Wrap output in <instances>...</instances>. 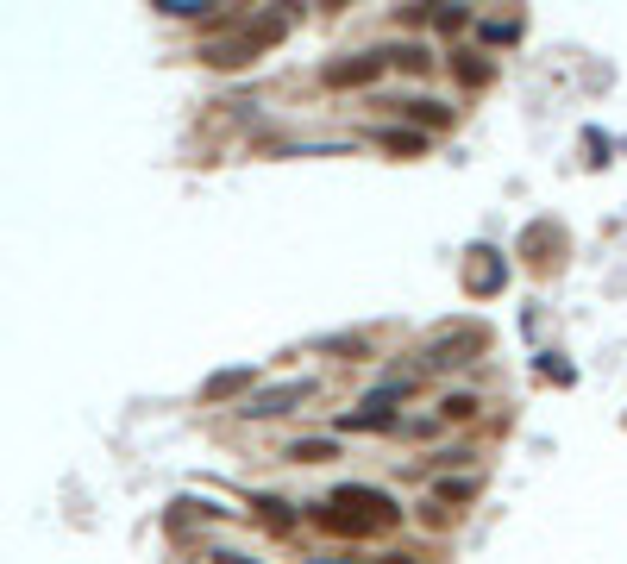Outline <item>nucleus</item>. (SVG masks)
<instances>
[{
    "instance_id": "16",
    "label": "nucleus",
    "mask_w": 627,
    "mask_h": 564,
    "mask_svg": "<svg viewBox=\"0 0 627 564\" xmlns=\"http://www.w3.org/2000/svg\"><path fill=\"white\" fill-rule=\"evenodd\" d=\"M427 19H433L439 32H464V26H471V13H464V7H446V0H427Z\"/></svg>"
},
{
    "instance_id": "17",
    "label": "nucleus",
    "mask_w": 627,
    "mask_h": 564,
    "mask_svg": "<svg viewBox=\"0 0 627 564\" xmlns=\"http://www.w3.org/2000/svg\"><path fill=\"white\" fill-rule=\"evenodd\" d=\"M320 351H333V358H352V364H358V358H370V339H364V333H352V339L339 333V339H320Z\"/></svg>"
},
{
    "instance_id": "13",
    "label": "nucleus",
    "mask_w": 627,
    "mask_h": 564,
    "mask_svg": "<svg viewBox=\"0 0 627 564\" xmlns=\"http://www.w3.org/2000/svg\"><path fill=\"white\" fill-rule=\"evenodd\" d=\"M151 7L170 19H220V0H151Z\"/></svg>"
},
{
    "instance_id": "20",
    "label": "nucleus",
    "mask_w": 627,
    "mask_h": 564,
    "mask_svg": "<svg viewBox=\"0 0 627 564\" xmlns=\"http://www.w3.org/2000/svg\"><path fill=\"white\" fill-rule=\"evenodd\" d=\"M283 157H352V145H283Z\"/></svg>"
},
{
    "instance_id": "4",
    "label": "nucleus",
    "mask_w": 627,
    "mask_h": 564,
    "mask_svg": "<svg viewBox=\"0 0 627 564\" xmlns=\"http://www.w3.org/2000/svg\"><path fill=\"white\" fill-rule=\"evenodd\" d=\"M383 69H389L383 51H345V57H333L327 69H320V82H327V88H370Z\"/></svg>"
},
{
    "instance_id": "11",
    "label": "nucleus",
    "mask_w": 627,
    "mask_h": 564,
    "mask_svg": "<svg viewBox=\"0 0 627 564\" xmlns=\"http://www.w3.org/2000/svg\"><path fill=\"white\" fill-rule=\"evenodd\" d=\"M383 63L408 69V76H427V69H433V51H427V44H389V51H383Z\"/></svg>"
},
{
    "instance_id": "14",
    "label": "nucleus",
    "mask_w": 627,
    "mask_h": 564,
    "mask_svg": "<svg viewBox=\"0 0 627 564\" xmlns=\"http://www.w3.org/2000/svg\"><path fill=\"white\" fill-rule=\"evenodd\" d=\"M289 458H295V464H327V458H339V445H333V439H295Z\"/></svg>"
},
{
    "instance_id": "3",
    "label": "nucleus",
    "mask_w": 627,
    "mask_h": 564,
    "mask_svg": "<svg viewBox=\"0 0 627 564\" xmlns=\"http://www.w3.org/2000/svg\"><path fill=\"white\" fill-rule=\"evenodd\" d=\"M483 351H490V333H483V326H452V333H439L427 345V364L433 370H452V364H477Z\"/></svg>"
},
{
    "instance_id": "2",
    "label": "nucleus",
    "mask_w": 627,
    "mask_h": 564,
    "mask_svg": "<svg viewBox=\"0 0 627 564\" xmlns=\"http://www.w3.org/2000/svg\"><path fill=\"white\" fill-rule=\"evenodd\" d=\"M308 395H314V376H289V383H270V389L251 383V389L239 395V408H232V414H245V420H276V414L301 408Z\"/></svg>"
},
{
    "instance_id": "21",
    "label": "nucleus",
    "mask_w": 627,
    "mask_h": 564,
    "mask_svg": "<svg viewBox=\"0 0 627 564\" xmlns=\"http://www.w3.org/2000/svg\"><path fill=\"white\" fill-rule=\"evenodd\" d=\"M320 7H327V13H339V7H345V0H320Z\"/></svg>"
},
{
    "instance_id": "9",
    "label": "nucleus",
    "mask_w": 627,
    "mask_h": 564,
    "mask_svg": "<svg viewBox=\"0 0 627 564\" xmlns=\"http://www.w3.org/2000/svg\"><path fill=\"white\" fill-rule=\"evenodd\" d=\"M377 145L396 151V157H421L427 151V132L421 126H377Z\"/></svg>"
},
{
    "instance_id": "6",
    "label": "nucleus",
    "mask_w": 627,
    "mask_h": 564,
    "mask_svg": "<svg viewBox=\"0 0 627 564\" xmlns=\"http://www.w3.org/2000/svg\"><path fill=\"white\" fill-rule=\"evenodd\" d=\"M333 502L364 508L377 527H396V521H402V502H396V496H383V489H370V483H345V489H333Z\"/></svg>"
},
{
    "instance_id": "7",
    "label": "nucleus",
    "mask_w": 627,
    "mask_h": 564,
    "mask_svg": "<svg viewBox=\"0 0 627 564\" xmlns=\"http://www.w3.org/2000/svg\"><path fill=\"white\" fill-rule=\"evenodd\" d=\"M251 383H258V370H251V364L214 370V376H207V383H201V402H207V408H220V402H239V395H245Z\"/></svg>"
},
{
    "instance_id": "10",
    "label": "nucleus",
    "mask_w": 627,
    "mask_h": 564,
    "mask_svg": "<svg viewBox=\"0 0 627 564\" xmlns=\"http://www.w3.org/2000/svg\"><path fill=\"white\" fill-rule=\"evenodd\" d=\"M251 514H258L270 533H295V508L283 496H251Z\"/></svg>"
},
{
    "instance_id": "15",
    "label": "nucleus",
    "mask_w": 627,
    "mask_h": 564,
    "mask_svg": "<svg viewBox=\"0 0 627 564\" xmlns=\"http://www.w3.org/2000/svg\"><path fill=\"white\" fill-rule=\"evenodd\" d=\"M471 496H477V477H439L433 483V502H446V508L452 502H471Z\"/></svg>"
},
{
    "instance_id": "18",
    "label": "nucleus",
    "mask_w": 627,
    "mask_h": 564,
    "mask_svg": "<svg viewBox=\"0 0 627 564\" xmlns=\"http://www.w3.org/2000/svg\"><path fill=\"white\" fill-rule=\"evenodd\" d=\"M477 38H483V44H515V38H521V26H515V19H483Z\"/></svg>"
},
{
    "instance_id": "12",
    "label": "nucleus",
    "mask_w": 627,
    "mask_h": 564,
    "mask_svg": "<svg viewBox=\"0 0 627 564\" xmlns=\"http://www.w3.org/2000/svg\"><path fill=\"white\" fill-rule=\"evenodd\" d=\"M452 76H458L464 88H490L496 63H483V57H471V51H458V57H452Z\"/></svg>"
},
{
    "instance_id": "5",
    "label": "nucleus",
    "mask_w": 627,
    "mask_h": 564,
    "mask_svg": "<svg viewBox=\"0 0 627 564\" xmlns=\"http://www.w3.org/2000/svg\"><path fill=\"white\" fill-rule=\"evenodd\" d=\"M314 521L327 527V533H339V539H370V533H383V527L370 521L364 508H352V502H320V508H314Z\"/></svg>"
},
{
    "instance_id": "19",
    "label": "nucleus",
    "mask_w": 627,
    "mask_h": 564,
    "mask_svg": "<svg viewBox=\"0 0 627 564\" xmlns=\"http://www.w3.org/2000/svg\"><path fill=\"white\" fill-rule=\"evenodd\" d=\"M477 414V395H446L439 402V420H471Z\"/></svg>"
},
{
    "instance_id": "8",
    "label": "nucleus",
    "mask_w": 627,
    "mask_h": 564,
    "mask_svg": "<svg viewBox=\"0 0 627 564\" xmlns=\"http://www.w3.org/2000/svg\"><path fill=\"white\" fill-rule=\"evenodd\" d=\"M402 113V120H414L421 132H439V126H452V107H439V101H427V94H414V101H389Z\"/></svg>"
},
{
    "instance_id": "1",
    "label": "nucleus",
    "mask_w": 627,
    "mask_h": 564,
    "mask_svg": "<svg viewBox=\"0 0 627 564\" xmlns=\"http://www.w3.org/2000/svg\"><path fill=\"white\" fill-rule=\"evenodd\" d=\"M283 38H289V13L270 7V13H258V19H251V26H239V32L207 38V44H201V63H207V69H245V63H258L264 51H276Z\"/></svg>"
}]
</instances>
